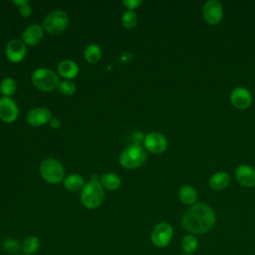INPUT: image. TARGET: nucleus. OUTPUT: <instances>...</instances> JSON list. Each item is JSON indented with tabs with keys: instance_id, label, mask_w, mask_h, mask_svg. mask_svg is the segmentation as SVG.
Segmentation results:
<instances>
[{
	"instance_id": "nucleus-1",
	"label": "nucleus",
	"mask_w": 255,
	"mask_h": 255,
	"mask_svg": "<svg viewBox=\"0 0 255 255\" xmlns=\"http://www.w3.org/2000/svg\"><path fill=\"white\" fill-rule=\"evenodd\" d=\"M215 223V213L213 209L199 202L193 204L181 219L182 227L192 234H202L209 231Z\"/></svg>"
},
{
	"instance_id": "nucleus-2",
	"label": "nucleus",
	"mask_w": 255,
	"mask_h": 255,
	"mask_svg": "<svg viewBox=\"0 0 255 255\" xmlns=\"http://www.w3.org/2000/svg\"><path fill=\"white\" fill-rule=\"evenodd\" d=\"M105 197V190L97 174H94L91 179L85 183L80 193L82 204L88 209L98 208Z\"/></svg>"
},
{
	"instance_id": "nucleus-3",
	"label": "nucleus",
	"mask_w": 255,
	"mask_h": 255,
	"mask_svg": "<svg viewBox=\"0 0 255 255\" xmlns=\"http://www.w3.org/2000/svg\"><path fill=\"white\" fill-rule=\"evenodd\" d=\"M146 159L145 148L141 144L130 143L125 147L119 156L120 164L127 169H135L141 166Z\"/></svg>"
},
{
	"instance_id": "nucleus-4",
	"label": "nucleus",
	"mask_w": 255,
	"mask_h": 255,
	"mask_svg": "<svg viewBox=\"0 0 255 255\" xmlns=\"http://www.w3.org/2000/svg\"><path fill=\"white\" fill-rule=\"evenodd\" d=\"M31 81L35 88L42 92H52L58 90L60 83L59 76L49 68H38L33 71Z\"/></svg>"
},
{
	"instance_id": "nucleus-5",
	"label": "nucleus",
	"mask_w": 255,
	"mask_h": 255,
	"mask_svg": "<svg viewBox=\"0 0 255 255\" xmlns=\"http://www.w3.org/2000/svg\"><path fill=\"white\" fill-rule=\"evenodd\" d=\"M40 174L48 183L58 184L65 178V169L58 159L48 157L40 164Z\"/></svg>"
},
{
	"instance_id": "nucleus-6",
	"label": "nucleus",
	"mask_w": 255,
	"mask_h": 255,
	"mask_svg": "<svg viewBox=\"0 0 255 255\" xmlns=\"http://www.w3.org/2000/svg\"><path fill=\"white\" fill-rule=\"evenodd\" d=\"M69 24V16L63 10H54L46 15L43 20V28L51 35H57L65 31Z\"/></svg>"
},
{
	"instance_id": "nucleus-7",
	"label": "nucleus",
	"mask_w": 255,
	"mask_h": 255,
	"mask_svg": "<svg viewBox=\"0 0 255 255\" xmlns=\"http://www.w3.org/2000/svg\"><path fill=\"white\" fill-rule=\"evenodd\" d=\"M172 236L173 229L171 225L167 222H160L153 227L150 234V240L154 246L162 248L169 244Z\"/></svg>"
},
{
	"instance_id": "nucleus-8",
	"label": "nucleus",
	"mask_w": 255,
	"mask_h": 255,
	"mask_svg": "<svg viewBox=\"0 0 255 255\" xmlns=\"http://www.w3.org/2000/svg\"><path fill=\"white\" fill-rule=\"evenodd\" d=\"M143 147L152 153H162L167 148L166 137L157 131H151L145 134L143 140Z\"/></svg>"
},
{
	"instance_id": "nucleus-9",
	"label": "nucleus",
	"mask_w": 255,
	"mask_h": 255,
	"mask_svg": "<svg viewBox=\"0 0 255 255\" xmlns=\"http://www.w3.org/2000/svg\"><path fill=\"white\" fill-rule=\"evenodd\" d=\"M27 54V48L25 43L20 39H12L8 42L5 48V55L9 62L20 63L22 62Z\"/></svg>"
},
{
	"instance_id": "nucleus-10",
	"label": "nucleus",
	"mask_w": 255,
	"mask_h": 255,
	"mask_svg": "<svg viewBox=\"0 0 255 255\" xmlns=\"http://www.w3.org/2000/svg\"><path fill=\"white\" fill-rule=\"evenodd\" d=\"M19 116V107L16 102L9 97L0 98V120L10 124L17 120Z\"/></svg>"
},
{
	"instance_id": "nucleus-11",
	"label": "nucleus",
	"mask_w": 255,
	"mask_h": 255,
	"mask_svg": "<svg viewBox=\"0 0 255 255\" xmlns=\"http://www.w3.org/2000/svg\"><path fill=\"white\" fill-rule=\"evenodd\" d=\"M53 119L52 113L49 109L44 107H38L32 109L26 115V122L32 127L44 126Z\"/></svg>"
},
{
	"instance_id": "nucleus-12",
	"label": "nucleus",
	"mask_w": 255,
	"mask_h": 255,
	"mask_svg": "<svg viewBox=\"0 0 255 255\" xmlns=\"http://www.w3.org/2000/svg\"><path fill=\"white\" fill-rule=\"evenodd\" d=\"M204 20L210 25L218 24L223 16L222 5L216 0L207 1L203 6Z\"/></svg>"
},
{
	"instance_id": "nucleus-13",
	"label": "nucleus",
	"mask_w": 255,
	"mask_h": 255,
	"mask_svg": "<svg viewBox=\"0 0 255 255\" xmlns=\"http://www.w3.org/2000/svg\"><path fill=\"white\" fill-rule=\"evenodd\" d=\"M230 101H231V104L236 109L245 110L251 105L252 96L247 89L243 87H237L231 92Z\"/></svg>"
},
{
	"instance_id": "nucleus-14",
	"label": "nucleus",
	"mask_w": 255,
	"mask_h": 255,
	"mask_svg": "<svg viewBox=\"0 0 255 255\" xmlns=\"http://www.w3.org/2000/svg\"><path fill=\"white\" fill-rule=\"evenodd\" d=\"M44 36V28L39 24H31L25 28L22 33V41L25 45L36 46L38 45Z\"/></svg>"
},
{
	"instance_id": "nucleus-15",
	"label": "nucleus",
	"mask_w": 255,
	"mask_h": 255,
	"mask_svg": "<svg viewBox=\"0 0 255 255\" xmlns=\"http://www.w3.org/2000/svg\"><path fill=\"white\" fill-rule=\"evenodd\" d=\"M238 182L245 187H252L255 185V169L247 164L239 165L235 172Z\"/></svg>"
},
{
	"instance_id": "nucleus-16",
	"label": "nucleus",
	"mask_w": 255,
	"mask_h": 255,
	"mask_svg": "<svg viewBox=\"0 0 255 255\" xmlns=\"http://www.w3.org/2000/svg\"><path fill=\"white\" fill-rule=\"evenodd\" d=\"M57 71L64 80H73L78 76L80 69L76 62L72 60H63L58 64Z\"/></svg>"
},
{
	"instance_id": "nucleus-17",
	"label": "nucleus",
	"mask_w": 255,
	"mask_h": 255,
	"mask_svg": "<svg viewBox=\"0 0 255 255\" xmlns=\"http://www.w3.org/2000/svg\"><path fill=\"white\" fill-rule=\"evenodd\" d=\"M230 182V176L224 171L214 173L209 179V186L214 190H221L228 186Z\"/></svg>"
},
{
	"instance_id": "nucleus-18",
	"label": "nucleus",
	"mask_w": 255,
	"mask_h": 255,
	"mask_svg": "<svg viewBox=\"0 0 255 255\" xmlns=\"http://www.w3.org/2000/svg\"><path fill=\"white\" fill-rule=\"evenodd\" d=\"M85 183L86 182L84 181V178L79 173H71L63 180L64 187L70 191L82 190Z\"/></svg>"
},
{
	"instance_id": "nucleus-19",
	"label": "nucleus",
	"mask_w": 255,
	"mask_h": 255,
	"mask_svg": "<svg viewBox=\"0 0 255 255\" xmlns=\"http://www.w3.org/2000/svg\"><path fill=\"white\" fill-rule=\"evenodd\" d=\"M100 181L103 187L108 190H116L122 183L121 177L115 172H107L103 174Z\"/></svg>"
},
{
	"instance_id": "nucleus-20",
	"label": "nucleus",
	"mask_w": 255,
	"mask_h": 255,
	"mask_svg": "<svg viewBox=\"0 0 255 255\" xmlns=\"http://www.w3.org/2000/svg\"><path fill=\"white\" fill-rule=\"evenodd\" d=\"M179 199L182 203L187 205H192L197 200V192L190 185H184L179 189L178 192Z\"/></svg>"
},
{
	"instance_id": "nucleus-21",
	"label": "nucleus",
	"mask_w": 255,
	"mask_h": 255,
	"mask_svg": "<svg viewBox=\"0 0 255 255\" xmlns=\"http://www.w3.org/2000/svg\"><path fill=\"white\" fill-rule=\"evenodd\" d=\"M84 58L90 64L98 63L102 58V50L97 44H89L84 51Z\"/></svg>"
},
{
	"instance_id": "nucleus-22",
	"label": "nucleus",
	"mask_w": 255,
	"mask_h": 255,
	"mask_svg": "<svg viewBox=\"0 0 255 255\" xmlns=\"http://www.w3.org/2000/svg\"><path fill=\"white\" fill-rule=\"evenodd\" d=\"M17 90V84L16 81L11 77L4 78L0 83V92L2 94V97H9L13 96L16 93Z\"/></svg>"
},
{
	"instance_id": "nucleus-23",
	"label": "nucleus",
	"mask_w": 255,
	"mask_h": 255,
	"mask_svg": "<svg viewBox=\"0 0 255 255\" xmlns=\"http://www.w3.org/2000/svg\"><path fill=\"white\" fill-rule=\"evenodd\" d=\"M40 247V240L36 236H28L22 243V250L26 255L35 254Z\"/></svg>"
},
{
	"instance_id": "nucleus-24",
	"label": "nucleus",
	"mask_w": 255,
	"mask_h": 255,
	"mask_svg": "<svg viewBox=\"0 0 255 255\" xmlns=\"http://www.w3.org/2000/svg\"><path fill=\"white\" fill-rule=\"evenodd\" d=\"M137 23V15L134 11L127 10L122 15V24L127 29L133 28Z\"/></svg>"
},
{
	"instance_id": "nucleus-25",
	"label": "nucleus",
	"mask_w": 255,
	"mask_h": 255,
	"mask_svg": "<svg viewBox=\"0 0 255 255\" xmlns=\"http://www.w3.org/2000/svg\"><path fill=\"white\" fill-rule=\"evenodd\" d=\"M181 245H182L183 250H184L186 253H190V254H191V253L197 248L198 241H197V238H196L195 236L189 234V235H185V236L182 238Z\"/></svg>"
},
{
	"instance_id": "nucleus-26",
	"label": "nucleus",
	"mask_w": 255,
	"mask_h": 255,
	"mask_svg": "<svg viewBox=\"0 0 255 255\" xmlns=\"http://www.w3.org/2000/svg\"><path fill=\"white\" fill-rule=\"evenodd\" d=\"M58 90L65 96H72L76 92V84L72 80H62L59 83Z\"/></svg>"
},
{
	"instance_id": "nucleus-27",
	"label": "nucleus",
	"mask_w": 255,
	"mask_h": 255,
	"mask_svg": "<svg viewBox=\"0 0 255 255\" xmlns=\"http://www.w3.org/2000/svg\"><path fill=\"white\" fill-rule=\"evenodd\" d=\"M19 243L17 240L13 239V238H7L6 240H4L3 242V248L9 252V253H17L18 249H19Z\"/></svg>"
},
{
	"instance_id": "nucleus-28",
	"label": "nucleus",
	"mask_w": 255,
	"mask_h": 255,
	"mask_svg": "<svg viewBox=\"0 0 255 255\" xmlns=\"http://www.w3.org/2000/svg\"><path fill=\"white\" fill-rule=\"evenodd\" d=\"M141 4H142L141 0H124L123 1V5L127 8V10H129V11H134Z\"/></svg>"
},
{
	"instance_id": "nucleus-29",
	"label": "nucleus",
	"mask_w": 255,
	"mask_h": 255,
	"mask_svg": "<svg viewBox=\"0 0 255 255\" xmlns=\"http://www.w3.org/2000/svg\"><path fill=\"white\" fill-rule=\"evenodd\" d=\"M18 11H19V14L23 17V18H28L32 15V7L30 6L29 2L18 7Z\"/></svg>"
},
{
	"instance_id": "nucleus-30",
	"label": "nucleus",
	"mask_w": 255,
	"mask_h": 255,
	"mask_svg": "<svg viewBox=\"0 0 255 255\" xmlns=\"http://www.w3.org/2000/svg\"><path fill=\"white\" fill-rule=\"evenodd\" d=\"M144 136H145V134H143L141 131H135V132L132 134V140H133L132 143H136V144L143 143Z\"/></svg>"
},
{
	"instance_id": "nucleus-31",
	"label": "nucleus",
	"mask_w": 255,
	"mask_h": 255,
	"mask_svg": "<svg viewBox=\"0 0 255 255\" xmlns=\"http://www.w3.org/2000/svg\"><path fill=\"white\" fill-rule=\"evenodd\" d=\"M50 125L52 128H58L60 127V121L56 118H53L51 121H50Z\"/></svg>"
},
{
	"instance_id": "nucleus-32",
	"label": "nucleus",
	"mask_w": 255,
	"mask_h": 255,
	"mask_svg": "<svg viewBox=\"0 0 255 255\" xmlns=\"http://www.w3.org/2000/svg\"><path fill=\"white\" fill-rule=\"evenodd\" d=\"M13 3H14L15 5H17L18 7H20V6H22V5L26 4V3H28V1H27V0H15V1H13Z\"/></svg>"
},
{
	"instance_id": "nucleus-33",
	"label": "nucleus",
	"mask_w": 255,
	"mask_h": 255,
	"mask_svg": "<svg viewBox=\"0 0 255 255\" xmlns=\"http://www.w3.org/2000/svg\"><path fill=\"white\" fill-rule=\"evenodd\" d=\"M181 255H193V254H190V253H185V254H181Z\"/></svg>"
},
{
	"instance_id": "nucleus-34",
	"label": "nucleus",
	"mask_w": 255,
	"mask_h": 255,
	"mask_svg": "<svg viewBox=\"0 0 255 255\" xmlns=\"http://www.w3.org/2000/svg\"><path fill=\"white\" fill-rule=\"evenodd\" d=\"M22 255H26V254H22Z\"/></svg>"
}]
</instances>
